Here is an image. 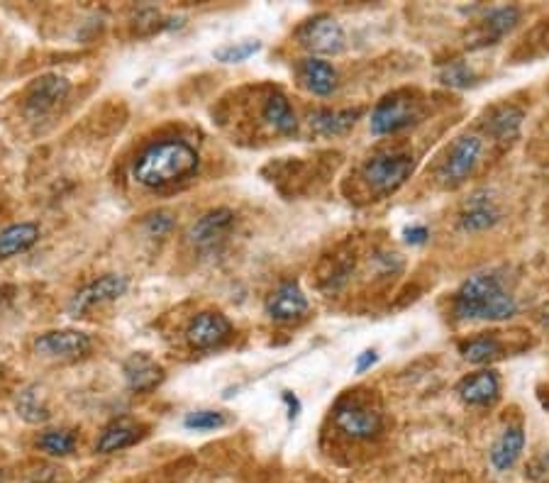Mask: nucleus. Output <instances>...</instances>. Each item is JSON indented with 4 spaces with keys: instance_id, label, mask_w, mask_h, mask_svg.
Segmentation results:
<instances>
[{
    "instance_id": "obj_8",
    "label": "nucleus",
    "mask_w": 549,
    "mask_h": 483,
    "mask_svg": "<svg viewBox=\"0 0 549 483\" xmlns=\"http://www.w3.org/2000/svg\"><path fill=\"white\" fill-rule=\"evenodd\" d=\"M298 42L313 54H340L345 49V30L332 15H315L301 25Z\"/></svg>"
},
{
    "instance_id": "obj_7",
    "label": "nucleus",
    "mask_w": 549,
    "mask_h": 483,
    "mask_svg": "<svg viewBox=\"0 0 549 483\" xmlns=\"http://www.w3.org/2000/svg\"><path fill=\"white\" fill-rule=\"evenodd\" d=\"M69 91L71 86L64 76L44 74L30 86V91H27L25 96V103H22V110H25V115L30 120L47 118L49 113H54V110L66 101Z\"/></svg>"
},
{
    "instance_id": "obj_27",
    "label": "nucleus",
    "mask_w": 549,
    "mask_h": 483,
    "mask_svg": "<svg viewBox=\"0 0 549 483\" xmlns=\"http://www.w3.org/2000/svg\"><path fill=\"white\" fill-rule=\"evenodd\" d=\"M18 413L27 423H47L49 420V410L42 405L37 388H27V391L20 393Z\"/></svg>"
},
{
    "instance_id": "obj_5",
    "label": "nucleus",
    "mask_w": 549,
    "mask_h": 483,
    "mask_svg": "<svg viewBox=\"0 0 549 483\" xmlns=\"http://www.w3.org/2000/svg\"><path fill=\"white\" fill-rule=\"evenodd\" d=\"M415 164L408 154H374L364 161L362 179L379 196L396 193L413 174Z\"/></svg>"
},
{
    "instance_id": "obj_15",
    "label": "nucleus",
    "mask_w": 549,
    "mask_h": 483,
    "mask_svg": "<svg viewBox=\"0 0 549 483\" xmlns=\"http://www.w3.org/2000/svg\"><path fill=\"white\" fill-rule=\"evenodd\" d=\"M147 432V427L132 418H118L113 423H108L103 427L101 437L96 442V452L98 454H113V452H122V449L132 447L137 444Z\"/></svg>"
},
{
    "instance_id": "obj_13",
    "label": "nucleus",
    "mask_w": 549,
    "mask_h": 483,
    "mask_svg": "<svg viewBox=\"0 0 549 483\" xmlns=\"http://www.w3.org/2000/svg\"><path fill=\"white\" fill-rule=\"evenodd\" d=\"M308 298L298 281H284L269 298H266V315L276 322L301 320L308 313Z\"/></svg>"
},
{
    "instance_id": "obj_12",
    "label": "nucleus",
    "mask_w": 549,
    "mask_h": 483,
    "mask_svg": "<svg viewBox=\"0 0 549 483\" xmlns=\"http://www.w3.org/2000/svg\"><path fill=\"white\" fill-rule=\"evenodd\" d=\"M235 210L230 208H215L210 213H205L203 218H198L193 222L191 232V242L201 249H215L220 242H225V237L230 235L232 225H235Z\"/></svg>"
},
{
    "instance_id": "obj_35",
    "label": "nucleus",
    "mask_w": 549,
    "mask_h": 483,
    "mask_svg": "<svg viewBox=\"0 0 549 483\" xmlns=\"http://www.w3.org/2000/svg\"><path fill=\"white\" fill-rule=\"evenodd\" d=\"M0 483H13V479H10L8 471H0Z\"/></svg>"
},
{
    "instance_id": "obj_26",
    "label": "nucleus",
    "mask_w": 549,
    "mask_h": 483,
    "mask_svg": "<svg viewBox=\"0 0 549 483\" xmlns=\"http://www.w3.org/2000/svg\"><path fill=\"white\" fill-rule=\"evenodd\" d=\"M37 447L49 457H69L76 449V437L69 430H49L37 440Z\"/></svg>"
},
{
    "instance_id": "obj_36",
    "label": "nucleus",
    "mask_w": 549,
    "mask_h": 483,
    "mask_svg": "<svg viewBox=\"0 0 549 483\" xmlns=\"http://www.w3.org/2000/svg\"><path fill=\"white\" fill-rule=\"evenodd\" d=\"M542 320H545V322H549V305H547V308H545V310H542Z\"/></svg>"
},
{
    "instance_id": "obj_22",
    "label": "nucleus",
    "mask_w": 549,
    "mask_h": 483,
    "mask_svg": "<svg viewBox=\"0 0 549 483\" xmlns=\"http://www.w3.org/2000/svg\"><path fill=\"white\" fill-rule=\"evenodd\" d=\"M525 447V432L523 427H508L503 435L498 437L496 444L491 447V464L496 471H508L510 466L518 462L520 452Z\"/></svg>"
},
{
    "instance_id": "obj_30",
    "label": "nucleus",
    "mask_w": 549,
    "mask_h": 483,
    "mask_svg": "<svg viewBox=\"0 0 549 483\" xmlns=\"http://www.w3.org/2000/svg\"><path fill=\"white\" fill-rule=\"evenodd\" d=\"M440 79H442V83H447V86L469 88V86H474L476 76H474V71L464 64V61H454V64H449V66H445V69H442Z\"/></svg>"
},
{
    "instance_id": "obj_10",
    "label": "nucleus",
    "mask_w": 549,
    "mask_h": 483,
    "mask_svg": "<svg viewBox=\"0 0 549 483\" xmlns=\"http://www.w3.org/2000/svg\"><path fill=\"white\" fill-rule=\"evenodd\" d=\"M230 337H232V322L227 320L223 313H215V310L198 313L186 327L188 344H191L193 349H201V352H205V349L223 347Z\"/></svg>"
},
{
    "instance_id": "obj_17",
    "label": "nucleus",
    "mask_w": 549,
    "mask_h": 483,
    "mask_svg": "<svg viewBox=\"0 0 549 483\" xmlns=\"http://www.w3.org/2000/svg\"><path fill=\"white\" fill-rule=\"evenodd\" d=\"M501 220V210L496 208V203L484 193H476L471 201L464 205L462 215H459V227L464 232H484L491 230L496 222Z\"/></svg>"
},
{
    "instance_id": "obj_23",
    "label": "nucleus",
    "mask_w": 549,
    "mask_h": 483,
    "mask_svg": "<svg viewBox=\"0 0 549 483\" xmlns=\"http://www.w3.org/2000/svg\"><path fill=\"white\" fill-rule=\"evenodd\" d=\"M37 240H40V227L35 222H18V225L5 227L0 232V257L8 259L27 252L30 247H35Z\"/></svg>"
},
{
    "instance_id": "obj_34",
    "label": "nucleus",
    "mask_w": 549,
    "mask_h": 483,
    "mask_svg": "<svg viewBox=\"0 0 549 483\" xmlns=\"http://www.w3.org/2000/svg\"><path fill=\"white\" fill-rule=\"evenodd\" d=\"M284 401H286V405H288V410H291V413H288V420L298 418V413H301V403H298V398L293 396V393L284 391Z\"/></svg>"
},
{
    "instance_id": "obj_32",
    "label": "nucleus",
    "mask_w": 549,
    "mask_h": 483,
    "mask_svg": "<svg viewBox=\"0 0 549 483\" xmlns=\"http://www.w3.org/2000/svg\"><path fill=\"white\" fill-rule=\"evenodd\" d=\"M376 359H379V357H376L374 349H366V352H362V354H359V357H357V364H354V371H357V374H364L366 369H371V366L376 364Z\"/></svg>"
},
{
    "instance_id": "obj_33",
    "label": "nucleus",
    "mask_w": 549,
    "mask_h": 483,
    "mask_svg": "<svg viewBox=\"0 0 549 483\" xmlns=\"http://www.w3.org/2000/svg\"><path fill=\"white\" fill-rule=\"evenodd\" d=\"M427 237H430V232H427V227H423V225L408 227V230H406V242L408 244H423Z\"/></svg>"
},
{
    "instance_id": "obj_2",
    "label": "nucleus",
    "mask_w": 549,
    "mask_h": 483,
    "mask_svg": "<svg viewBox=\"0 0 549 483\" xmlns=\"http://www.w3.org/2000/svg\"><path fill=\"white\" fill-rule=\"evenodd\" d=\"M459 320H508L518 313V303L493 274H474L459 286L452 301Z\"/></svg>"
},
{
    "instance_id": "obj_28",
    "label": "nucleus",
    "mask_w": 549,
    "mask_h": 483,
    "mask_svg": "<svg viewBox=\"0 0 549 483\" xmlns=\"http://www.w3.org/2000/svg\"><path fill=\"white\" fill-rule=\"evenodd\" d=\"M262 49V42L257 40H247V42H235V44H225V47L215 49L213 57L223 64H240V61H247L249 57Z\"/></svg>"
},
{
    "instance_id": "obj_31",
    "label": "nucleus",
    "mask_w": 549,
    "mask_h": 483,
    "mask_svg": "<svg viewBox=\"0 0 549 483\" xmlns=\"http://www.w3.org/2000/svg\"><path fill=\"white\" fill-rule=\"evenodd\" d=\"M144 227H147L149 235L164 237L166 232H169L171 227H174V220H171L166 213H159V215H152V218L147 220V225H144Z\"/></svg>"
},
{
    "instance_id": "obj_11",
    "label": "nucleus",
    "mask_w": 549,
    "mask_h": 483,
    "mask_svg": "<svg viewBox=\"0 0 549 483\" xmlns=\"http://www.w3.org/2000/svg\"><path fill=\"white\" fill-rule=\"evenodd\" d=\"M35 349L49 359H79L91 349V337L79 330H52L37 337Z\"/></svg>"
},
{
    "instance_id": "obj_25",
    "label": "nucleus",
    "mask_w": 549,
    "mask_h": 483,
    "mask_svg": "<svg viewBox=\"0 0 549 483\" xmlns=\"http://www.w3.org/2000/svg\"><path fill=\"white\" fill-rule=\"evenodd\" d=\"M462 357L467 359V362L471 364H486V362H491V359H496V357H501V352H503V344L496 340V337H474V340H469V342H464L462 347Z\"/></svg>"
},
{
    "instance_id": "obj_16",
    "label": "nucleus",
    "mask_w": 549,
    "mask_h": 483,
    "mask_svg": "<svg viewBox=\"0 0 549 483\" xmlns=\"http://www.w3.org/2000/svg\"><path fill=\"white\" fill-rule=\"evenodd\" d=\"M298 79L313 96H330L337 88V71L323 59L308 57L298 64Z\"/></svg>"
},
{
    "instance_id": "obj_18",
    "label": "nucleus",
    "mask_w": 549,
    "mask_h": 483,
    "mask_svg": "<svg viewBox=\"0 0 549 483\" xmlns=\"http://www.w3.org/2000/svg\"><path fill=\"white\" fill-rule=\"evenodd\" d=\"M359 118H362V108H354V110L318 108L308 115L310 127H313L318 135H325V137L345 135L347 130H352L354 122H357Z\"/></svg>"
},
{
    "instance_id": "obj_3",
    "label": "nucleus",
    "mask_w": 549,
    "mask_h": 483,
    "mask_svg": "<svg viewBox=\"0 0 549 483\" xmlns=\"http://www.w3.org/2000/svg\"><path fill=\"white\" fill-rule=\"evenodd\" d=\"M332 418H335L337 430L345 432L352 440H371V437L379 435L381 427H384L381 410L357 396L340 398L335 410H332Z\"/></svg>"
},
{
    "instance_id": "obj_1",
    "label": "nucleus",
    "mask_w": 549,
    "mask_h": 483,
    "mask_svg": "<svg viewBox=\"0 0 549 483\" xmlns=\"http://www.w3.org/2000/svg\"><path fill=\"white\" fill-rule=\"evenodd\" d=\"M198 169V152L181 140H166L147 147L137 157L132 174L147 188H164L183 181Z\"/></svg>"
},
{
    "instance_id": "obj_20",
    "label": "nucleus",
    "mask_w": 549,
    "mask_h": 483,
    "mask_svg": "<svg viewBox=\"0 0 549 483\" xmlns=\"http://www.w3.org/2000/svg\"><path fill=\"white\" fill-rule=\"evenodd\" d=\"M262 118L271 130L279 132V135L284 137H293L298 132L296 113H293L291 103H288L281 93H271V96L266 98L262 108Z\"/></svg>"
},
{
    "instance_id": "obj_9",
    "label": "nucleus",
    "mask_w": 549,
    "mask_h": 483,
    "mask_svg": "<svg viewBox=\"0 0 549 483\" xmlns=\"http://www.w3.org/2000/svg\"><path fill=\"white\" fill-rule=\"evenodd\" d=\"M127 286H130L127 276L105 274V276H101V279L88 283L86 288H81V291L71 298L69 315L71 318H81L83 313H88V310L96 308V305L115 301V298L125 296Z\"/></svg>"
},
{
    "instance_id": "obj_21",
    "label": "nucleus",
    "mask_w": 549,
    "mask_h": 483,
    "mask_svg": "<svg viewBox=\"0 0 549 483\" xmlns=\"http://www.w3.org/2000/svg\"><path fill=\"white\" fill-rule=\"evenodd\" d=\"M520 125H523V110L508 103L496 105L486 118V130L498 142H513L520 135Z\"/></svg>"
},
{
    "instance_id": "obj_4",
    "label": "nucleus",
    "mask_w": 549,
    "mask_h": 483,
    "mask_svg": "<svg viewBox=\"0 0 549 483\" xmlns=\"http://www.w3.org/2000/svg\"><path fill=\"white\" fill-rule=\"evenodd\" d=\"M420 118H423V108H420V101H415L413 93L396 91L376 103L369 125L374 135H393L398 130H406Z\"/></svg>"
},
{
    "instance_id": "obj_6",
    "label": "nucleus",
    "mask_w": 549,
    "mask_h": 483,
    "mask_svg": "<svg viewBox=\"0 0 549 483\" xmlns=\"http://www.w3.org/2000/svg\"><path fill=\"white\" fill-rule=\"evenodd\" d=\"M481 149H484V144H481L476 135L459 137V140L452 144V149H449L445 161L440 164V169H437V181L445 188L462 186L471 176V171L476 169V164H479Z\"/></svg>"
},
{
    "instance_id": "obj_19",
    "label": "nucleus",
    "mask_w": 549,
    "mask_h": 483,
    "mask_svg": "<svg viewBox=\"0 0 549 483\" xmlns=\"http://www.w3.org/2000/svg\"><path fill=\"white\" fill-rule=\"evenodd\" d=\"M498 391H501V383H498V376L493 371H479V374L464 379L457 388L459 398L469 405L493 403L498 398Z\"/></svg>"
},
{
    "instance_id": "obj_24",
    "label": "nucleus",
    "mask_w": 549,
    "mask_h": 483,
    "mask_svg": "<svg viewBox=\"0 0 549 483\" xmlns=\"http://www.w3.org/2000/svg\"><path fill=\"white\" fill-rule=\"evenodd\" d=\"M520 22V10L515 5H503V8H493L484 20V32L486 40H501L503 35H508L515 25Z\"/></svg>"
},
{
    "instance_id": "obj_29",
    "label": "nucleus",
    "mask_w": 549,
    "mask_h": 483,
    "mask_svg": "<svg viewBox=\"0 0 549 483\" xmlns=\"http://www.w3.org/2000/svg\"><path fill=\"white\" fill-rule=\"evenodd\" d=\"M225 425V415L218 410H193L183 420V427L193 432H213Z\"/></svg>"
},
{
    "instance_id": "obj_14",
    "label": "nucleus",
    "mask_w": 549,
    "mask_h": 483,
    "mask_svg": "<svg viewBox=\"0 0 549 483\" xmlns=\"http://www.w3.org/2000/svg\"><path fill=\"white\" fill-rule=\"evenodd\" d=\"M122 376L130 391L152 393L164 381V369L149 354L135 352L122 362Z\"/></svg>"
}]
</instances>
